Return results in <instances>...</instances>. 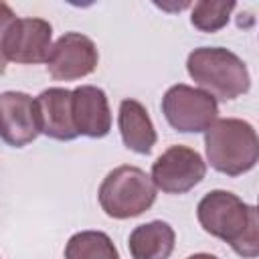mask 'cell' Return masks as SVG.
Returning <instances> with one entry per match:
<instances>
[{
	"label": "cell",
	"instance_id": "6da1fadb",
	"mask_svg": "<svg viewBox=\"0 0 259 259\" xmlns=\"http://www.w3.org/2000/svg\"><path fill=\"white\" fill-rule=\"evenodd\" d=\"M196 219L208 235L229 243L243 259H255L259 255L257 206L243 202L237 194L229 190L206 192L196 206Z\"/></svg>",
	"mask_w": 259,
	"mask_h": 259
},
{
	"label": "cell",
	"instance_id": "7a4b0ae2",
	"mask_svg": "<svg viewBox=\"0 0 259 259\" xmlns=\"http://www.w3.org/2000/svg\"><path fill=\"white\" fill-rule=\"evenodd\" d=\"M190 79L214 101H233L251 87L245 61L223 47H198L186 59Z\"/></svg>",
	"mask_w": 259,
	"mask_h": 259
},
{
	"label": "cell",
	"instance_id": "3957f363",
	"mask_svg": "<svg viewBox=\"0 0 259 259\" xmlns=\"http://www.w3.org/2000/svg\"><path fill=\"white\" fill-rule=\"evenodd\" d=\"M206 162L225 176H241L259 160L255 127L239 117H221L204 132Z\"/></svg>",
	"mask_w": 259,
	"mask_h": 259
},
{
	"label": "cell",
	"instance_id": "277c9868",
	"mask_svg": "<svg viewBox=\"0 0 259 259\" xmlns=\"http://www.w3.org/2000/svg\"><path fill=\"white\" fill-rule=\"evenodd\" d=\"M158 196L152 178L138 166H117L101 180L97 198L101 210L117 221L134 219L146 212Z\"/></svg>",
	"mask_w": 259,
	"mask_h": 259
},
{
	"label": "cell",
	"instance_id": "5b68a950",
	"mask_svg": "<svg viewBox=\"0 0 259 259\" xmlns=\"http://www.w3.org/2000/svg\"><path fill=\"white\" fill-rule=\"evenodd\" d=\"M162 113L180 134H202L219 119V103L198 87L172 85L162 97Z\"/></svg>",
	"mask_w": 259,
	"mask_h": 259
},
{
	"label": "cell",
	"instance_id": "8992f818",
	"mask_svg": "<svg viewBox=\"0 0 259 259\" xmlns=\"http://www.w3.org/2000/svg\"><path fill=\"white\" fill-rule=\"evenodd\" d=\"M206 176V162L188 146H170L152 164V182L166 194H184Z\"/></svg>",
	"mask_w": 259,
	"mask_h": 259
},
{
	"label": "cell",
	"instance_id": "52a82bcc",
	"mask_svg": "<svg viewBox=\"0 0 259 259\" xmlns=\"http://www.w3.org/2000/svg\"><path fill=\"white\" fill-rule=\"evenodd\" d=\"M99 53L95 42L81 32H65L53 45L47 69L57 81H77L95 71Z\"/></svg>",
	"mask_w": 259,
	"mask_h": 259
},
{
	"label": "cell",
	"instance_id": "ba28073f",
	"mask_svg": "<svg viewBox=\"0 0 259 259\" xmlns=\"http://www.w3.org/2000/svg\"><path fill=\"white\" fill-rule=\"evenodd\" d=\"M53 49V26L45 18H16L4 38V57L18 65L47 63Z\"/></svg>",
	"mask_w": 259,
	"mask_h": 259
},
{
	"label": "cell",
	"instance_id": "9c48e42d",
	"mask_svg": "<svg viewBox=\"0 0 259 259\" xmlns=\"http://www.w3.org/2000/svg\"><path fill=\"white\" fill-rule=\"evenodd\" d=\"M40 134L36 103L24 91L0 93V140L12 148H24Z\"/></svg>",
	"mask_w": 259,
	"mask_h": 259
},
{
	"label": "cell",
	"instance_id": "30bf717a",
	"mask_svg": "<svg viewBox=\"0 0 259 259\" xmlns=\"http://www.w3.org/2000/svg\"><path fill=\"white\" fill-rule=\"evenodd\" d=\"M71 111L73 123L79 136L85 138H105L111 130V109L107 95L101 87L79 85L71 91Z\"/></svg>",
	"mask_w": 259,
	"mask_h": 259
},
{
	"label": "cell",
	"instance_id": "8fae6325",
	"mask_svg": "<svg viewBox=\"0 0 259 259\" xmlns=\"http://www.w3.org/2000/svg\"><path fill=\"white\" fill-rule=\"evenodd\" d=\"M34 103H36L40 134H45L51 140H59V142H71L79 138L75 123H73L69 89L49 87L34 97Z\"/></svg>",
	"mask_w": 259,
	"mask_h": 259
},
{
	"label": "cell",
	"instance_id": "7c38bea8",
	"mask_svg": "<svg viewBox=\"0 0 259 259\" xmlns=\"http://www.w3.org/2000/svg\"><path fill=\"white\" fill-rule=\"evenodd\" d=\"M117 125L121 142L127 150L136 154H150L156 146V130L148 115V109L138 99H123L119 103Z\"/></svg>",
	"mask_w": 259,
	"mask_h": 259
},
{
	"label": "cell",
	"instance_id": "4fadbf2b",
	"mask_svg": "<svg viewBox=\"0 0 259 259\" xmlns=\"http://www.w3.org/2000/svg\"><path fill=\"white\" fill-rule=\"evenodd\" d=\"M176 245V233L166 221L138 225L127 239L132 259H168Z\"/></svg>",
	"mask_w": 259,
	"mask_h": 259
},
{
	"label": "cell",
	"instance_id": "5bb4252c",
	"mask_svg": "<svg viewBox=\"0 0 259 259\" xmlns=\"http://www.w3.org/2000/svg\"><path fill=\"white\" fill-rule=\"evenodd\" d=\"M65 259H121L103 231H79L65 245Z\"/></svg>",
	"mask_w": 259,
	"mask_h": 259
},
{
	"label": "cell",
	"instance_id": "9a60e30c",
	"mask_svg": "<svg viewBox=\"0 0 259 259\" xmlns=\"http://www.w3.org/2000/svg\"><path fill=\"white\" fill-rule=\"evenodd\" d=\"M237 2L233 0H200L192 6V14H190V22L194 28H198L200 32H217L221 28L227 26L231 12L235 10Z\"/></svg>",
	"mask_w": 259,
	"mask_h": 259
},
{
	"label": "cell",
	"instance_id": "2e32d148",
	"mask_svg": "<svg viewBox=\"0 0 259 259\" xmlns=\"http://www.w3.org/2000/svg\"><path fill=\"white\" fill-rule=\"evenodd\" d=\"M18 16L14 14V10L6 4V2H0V75H4L6 71V57H4V38H6V32L10 28V24L16 20Z\"/></svg>",
	"mask_w": 259,
	"mask_h": 259
},
{
	"label": "cell",
	"instance_id": "e0dca14e",
	"mask_svg": "<svg viewBox=\"0 0 259 259\" xmlns=\"http://www.w3.org/2000/svg\"><path fill=\"white\" fill-rule=\"evenodd\" d=\"M186 259H219V257L217 255H210V253H194V255H190Z\"/></svg>",
	"mask_w": 259,
	"mask_h": 259
}]
</instances>
